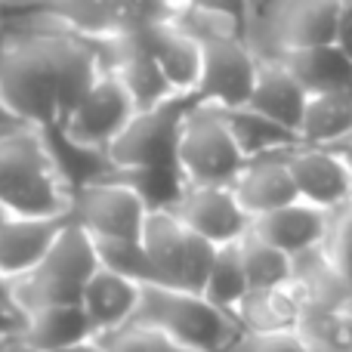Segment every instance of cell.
Segmentation results:
<instances>
[{
    "mask_svg": "<svg viewBox=\"0 0 352 352\" xmlns=\"http://www.w3.org/2000/svg\"><path fill=\"white\" fill-rule=\"evenodd\" d=\"M68 41L72 31L59 25L0 34V96L25 127L56 130L62 124L59 84Z\"/></svg>",
    "mask_w": 352,
    "mask_h": 352,
    "instance_id": "obj_1",
    "label": "cell"
},
{
    "mask_svg": "<svg viewBox=\"0 0 352 352\" xmlns=\"http://www.w3.org/2000/svg\"><path fill=\"white\" fill-rule=\"evenodd\" d=\"M0 204L10 217H56L72 210V192L37 127L0 130Z\"/></svg>",
    "mask_w": 352,
    "mask_h": 352,
    "instance_id": "obj_2",
    "label": "cell"
},
{
    "mask_svg": "<svg viewBox=\"0 0 352 352\" xmlns=\"http://www.w3.org/2000/svg\"><path fill=\"white\" fill-rule=\"evenodd\" d=\"M133 322L152 324L186 352H229L241 334L235 316L213 306L204 294L146 285Z\"/></svg>",
    "mask_w": 352,
    "mask_h": 352,
    "instance_id": "obj_3",
    "label": "cell"
},
{
    "mask_svg": "<svg viewBox=\"0 0 352 352\" xmlns=\"http://www.w3.org/2000/svg\"><path fill=\"white\" fill-rule=\"evenodd\" d=\"M340 0H254L248 43L260 59H278L285 50L334 43Z\"/></svg>",
    "mask_w": 352,
    "mask_h": 352,
    "instance_id": "obj_4",
    "label": "cell"
},
{
    "mask_svg": "<svg viewBox=\"0 0 352 352\" xmlns=\"http://www.w3.org/2000/svg\"><path fill=\"white\" fill-rule=\"evenodd\" d=\"M99 272V256L93 238L72 223L62 238L53 244L43 263L31 275L12 285L19 306L25 312L43 309V306H62V303H80L90 278Z\"/></svg>",
    "mask_w": 352,
    "mask_h": 352,
    "instance_id": "obj_5",
    "label": "cell"
},
{
    "mask_svg": "<svg viewBox=\"0 0 352 352\" xmlns=\"http://www.w3.org/2000/svg\"><path fill=\"white\" fill-rule=\"evenodd\" d=\"M248 164L226 111L195 102L179 136V167L192 186H232Z\"/></svg>",
    "mask_w": 352,
    "mask_h": 352,
    "instance_id": "obj_6",
    "label": "cell"
},
{
    "mask_svg": "<svg viewBox=\"0 0 352 352\" xmlns=\"http://www.w3.org/2000/svg\"><path fill=\"white\" fill-rule=\"evenodd\" d=\"M142 248L155 266L158 285L192 294L204 291L217 244L195 235L176 213H148L142 226Z\"/></svg>",
    "mask_w": 352,
    "mask_h": 352,
    "instance_id": "obj_7",
    "label": "cell"
},
{
    "mask_svg": "<svg viewBox=\"0 0 352 352\" xmlns=\"http://www.w3.org/2000/svg\"><path fill=\"white\" fill-rule=\"evenodd\" d=\"M198 99L192 93L158 102L152 109H140L133 121L124 127V133L109 146V161L118 170L133 167H158V164H179V136L186 115Z\"/></svg>",
    "mask_w": 352,
    "mask_h": 352,
    "instance_id": "obj_8",
    "label": "cell"
},
{
    "mask_svg": "<svg viewBox=\"0 0 352 352\" xmlns=\"http://www.w3.org/2000/svg\"><path fill=\"white\" fill-rule=\"evenodd\" d=\"M146 204L121 179H99L72 192V219L93 241H142Z\"/></svg>",
    "mask_w": 352,
    "mask_h": 352,
    "instance_id": "obj_9",
    "label": "cell"
},
{
    "mask_svg": "<svg viewBox=\"0 0 352 352\" xmlns=\"http://www.w3.org/2000/svg\"><path fill=\"white\" fill-rule=\"evenodd\" d=\"M260 72V56L248 37H210L201 43V78L192 96L217 109L248 105Z\"/></svg>",
    "mask_w": 352,
    "mask_h": 352,
    "instance_id": "obj_10",
    "label": "cell"
},
{
    "mask_svg": "<svg viewBox=\"0 0 352 352\" xmlns=\"http://www.w3.org/2000/svg\"><path fill=\"white\" fill-rule=\"evenodd\" d=\"M136 111L140 109H136L133 96L124 90L121 80H118L115 74L102 72V78L96 80V87L87 93V99L74 109V115L68 118V124L59 130H65V133L72 136L74 142H80V146L109 152V146L124 133V127L133 121Z\"/></svg>",
    "mask_w": 352,
    "mask_h": 352,
    "instance_id": "obj_11",
    "label": "cell"
},
{
    "mask_svg": "<svg viewBox=\"0 0 352 352\" xmlns=\"http://www.w3.org/2000/svg\"><path fill=\"white\" fill-rule=\"evenodd\" d=\"M99 47H102L105 72L121 80L124 90L133 96L136 109H152V105L179 96L170 87V80L164 78L140 28L127 31L121 37H111V41H99Z\"/></svg>",
    "mask_w": 352,
    "mask_h": 352,
    "instance_id": "obj_12",
    "label": "cell"
},
{
    "mask_svg": "<svg viewBox=\"0 0 352 352\" xmlns=\"http://www.w3.org/2000/svg\"><path fill=\"white\" fill-rule=\"evenodd\" d=\"M176 217L210 244H235L250 229V213L241 207L232 186H192L188 182L182 201L176 204Z\"/></svg>",
    "mask_w": 352,
    "mask_h": 352,
    "instance_id": "obj_13",
    "label": "cell"
},
{
    "mask_svg": "<svg viewBox=\"0 0 352 352\" xmlns=\"http://www.w3.org/2000/svg\"><path fill=\"white\" fill-rule=\"evenodd\" d=\"M287 167H291L297 195L309 204L324 210H340L352 195V170L334 146H300L287 148Z\"/></svg>",
    "mask_w": 352,
    "mask_h": 352,
    "instance_id": "obj_14",
    "label": "cell"
},
{
    "mask_svg": "<svg viewBox=\"0 0 352 352\" xmlns=\"http://www.w3.org/2000/svg\"><path fill=\"white\" fill-rule=\"evenodd\" d=\"M22 16H41L87 41H111L136 31L130 0H37Z\"/></svg>",
    "mask_w": 352,
    "mask_h": 352,
    "instance_id": "obj_15",
    "label": "cell"
},
{
    "mask_svg": "<svg viewBox=\"0 0 352 352\" xmlns=\"http://www.w3.org/2000/svg\"><path fill=\"white\" fill-rule=\"evenodd\" d=\"M72 223V210L56 217H10L0 226V275L12 285L31 275Z\"/></svg>",
    "mask_w": 352,
    "mask_h": 352,
    "instance_id": "obj_16",
    "label": "cell"
},
{
    "mask_svg": "<svg viewBox=\"0 0 352 352\" xmlns=\"http://www.w3.org/2000/svg\"><path fill=\"white\" fill-rule=\"evenodd\" d=\"M331 217H334V210H324V207L297 198L291 204L278 207V210L256 217L250 223V229L260 238H266L269 244L281 248L285 254L297 256L312 248H322L331 229Z\"/></svg>",
    "mask_w": 352,
    "mask_h": 352,
    "instance_id": "obj_17",
    "label": "cell"
},
{
    "mask_svg": "<svg viewBox=\"0 0 352 352\" xmlns=\"http://www.w3.org/2000/svg\"><path fill=\"white\" fill-rule=\"evenodd\" d=\"M285 155L287 152L250 158L241 167V173L235 176V182H232V192L238 195V201L250 213V219L263 217L269 210H278V207L300 198Z\"/></svg>",
    "mask_w": 352,
    "mask_h": 352,
    "instance_id": "obj_18",
    "label": "cell"
},
{
    "mask_svg": "<svg viewBox=\"0 0 352 352\" xmlns=\"http://www.w3.org/2000/svg\"><path fill=\"white\" fill-rule=\"evenodd\" d=\"M306 99H309V93L281 62L260 59V72H256V84L248 99V109H254L256 115L269 118V121L281 124V127L294 130L300 136Z\"/></svg>",
    "mask_w": 352,
    "mask_h": 352,
    "instance_id": "obj_19",
    "label": "cell"
},
{
    "mask_svg": "<svg viewBox=\"0 0 352 352\" xmlns=\"http://www.w3.org/2000/svg\"><path fill=\"white\" fill-rule=\"evenodd\" d=\"M140 31L173 90L195 93L198 78H201V43L195 41L188 31H182L173 19H161V22L142 25Z\"/></svg>",
    "mask_w": 352,
    "mask_h": 352,
    "instance_id": "obj_20",
    "label": "cell"
},
{
    "mask_svg": "<svg viewBox=\"0 0 352 352\" xmlns=\"http://www.w3.org/2000/svg\"><path fill=\"white\" fill-rule=\"evenodd\" d=\"M140 300H142V285L99 266V272L90 278L84 297H80V306L90 316L96 334L102 337L133 322Z\"/></svg>",
    "mask_w": 352,
    "mask_h": 352,
    "instance_id": "obj_21",
    "label": "cell"
},
{
    "mask_svg": "<svg viewBox=\"0 0 352 352\" xmlns=\"http://www.w3.org/2000/svg\"><path fill=\"white\" fill-rule=\"evenodd\" d=\"M275 62H281L303 84L306 93L352 90V62L346 59V53L337 43L285 50Z\"/></svg>",
    "mask_w": 352,
    "mask_h": 352,
    "instance_id": "obj_22",
    "label": "cell"
},
{
    "mask_svg": "<svg viewBox=\"0 0 352 352\" xmlns=\"http://www.w3.org/2000/svg\"><path fill=\"white\" fill-rule=\"evenodd\" d=\"M22 334L31 346H37L41 352L68 349V346H78V343L99 337L80 303L43 306V309L28 312V322H25Z\"/></svg>",
    "mask_w": 352,
    "mask_h": 352,
    "instance_id": "obj_23",
    "label": "cell"
},
{
    "mask_svg": "<svg viewBox=\"0 0 352 352\" xmlns=\"http://www.w3.org/2000/svg\"><path fill=\"white\" fill-rule=\"evenodd\" d=\"M303 312V300L294 285L250 291L235 309V322L250 334H269V331H294Z\"/></svg>",
    "mask_w": 352,
    "mask_h": 352,
    "instance_id": "obj_24",
    "label": "cell"
},
{
    "mask_svg": "<svg viewBox=\"0 0 352 352\" xmlns=\"http://www.w3.org/2000/svg\"><path fill=\"white\" fill-rule=\"evenodd\" d=\"M352 136V90L309 93L300 121V142L306 146H337Z\"/></svg>",
    "mask_w": 352,
    "mask_h": 352,
    "instance_id": "obj_25",
    "label": "cell"
},
{
    "mask_svg": "<svg viewBox=\"0 0 352 352\" xmlns=\"http://www.w3.org/2000/svg\"><path fill=\"white\" fill-rule=\"evenodd\" d=\"M115 179L130 186L148 213H173L188 188V179L179 164L158 167H133V170H115Z\"/></svg>",
    "mask_w": 352,
    "mask_h": 352,
    "instance_id": "obj_26",
    "label": "cell"
},
{
    "mask_svg": "<svg viewBox=\"0 0 352 352\" xmlns=\"http://www.w3.org/2000/svg\"><path fill=\"white\" fill-rule=\"evenodd\" d=\"M226 121H229L232 133H235L238 146H241L244 158H260V155L287 152V148L300 146V136L294 130L281 127V124L269 121V118L256 115L254 109L241 105V109H223Z\"/></svg>",
    "mask_w": 352,
    "mask_h": 352,
    "instance_id": "obj_27",
    "label": "cell"
},
{
    "mask_svg": "<svg viewBox=\"0 0 352 352\" xmlns=\"http://www.w3.org/2000/svg\"><path fill=\"white\" fill-rule=\"evenodd\" d=\"M244 260V272H248L250 291H266V287H285L294 281V256L285 254L281 248L269 244L254 229L244 232L238 241Z\"/></svg>",
    "mask_w": 352,
    "mask_h": 352,
    "instance_id": "obj_28",
    "label": "cell"
},
{
    "mask_svg": "<svg viewBox=\"0 0 352 352\" xmlns=\"http://www.w3.org/2000/svg\"><path fill=\"white\" fill-rule=\"evenodd\" d=\"M201 294H204L213 306H219L223 312L235 316V309L241 306V300L250 294V281H248V272H244V260H241V248H238V241L217 248L210 275H207V285H204Z\"/></svg>",
    "mask_w": 352,
    "mask_h": 352,
    "instance_id": "obj_29",
    "label": "cell"
},
{
    "mask_svg": "<svg viewBox=\"0 0 352 352\" xmlns=\"http://www.w3.org/2000/svg\"><path fill=\"white\" fill-rule=\"evenodd\" d=\"M297 334L309 352H352V312L303 303Z\"/></svg>",
    "mask_w": 352,
    "mask_h": 352,
    "instance_id": "obj_30",
    "label": "cell"
},
{
    "mask_svg": "<svg viewBox=\"0 0 352 352\" xmlns=\"http://www.w3.org/2000/svg\"><path fill=\"white\" fill-rule=\"evenodd\" d=\"M93 244H96V256L102 269L124 275V278L136 281L142 287L158 285V275H155V266L148 260L142 241H93Z\"/></svg>",
    "mask_w": 352,
    "mask_h": 352,
    "instance_id": "obj_31",
    "label": "cell"
},
{
    "mask_svg": "<svg viewBox=\"0 0 352 352\" xmlns=\"http://www.w3.org/2000/svg\"><path fill=\"white\" fill-rule=\"evenodd\" d=\"M99 340H102L105 352H186L176 346L164 331L140 322H130L124 328L111 331V334H102Z\"/></svg>",
    "mask_w": 352,
    "mask_h": 352,
    "instance_id": "obj_32",
    "label": "cell"
},
{
    "mask_svg": "<svg viewBox=\"0 0 352 352\" xmlns=\"http://www.w3.org/2000/svg\"><path fill=\"white\" fill-rule=\"evenodd\" d=\"M322 250L331 260V266L340 272V278L352 287V210H349V204H343L340 210H334Z\"/></svg>",
    "mask_w": 352,
    "mask_h": 352,
    "instance_id": "obj_33",
    "label": "cell"
},
{
    "mask_svg": "<svg viewBox=\"0 0 352 352\" xmlns=\"http://www.w3.org/2000/svg\"><path fill=\"white\" fill-rule=\"evenodd\" d=\"M229 352H309V346L303 343V337L294 331H269V334H250L241 331L235 337V343L229 346Z\"/></svg>",
    "mask_w": 352,
    "mask_h": 352,
    "instance_id": "obj_34",
    "label": "cell"
},
{
    "mask_svg": "<svg viewBox=\"0 0 352 352\" xmlns=\"http://www.w3.org/2000/svg\"><path fill=\"white\" fill-rule=\"evenodd\" d=\"M25 322H28V312L19 306L16 294H12V281L0 275V337L22 334Z\"/></svg>",
    "mask_w": 352,
    "mask_h": 352,
    "instance_id": "obj_35",
    "label": "cell"
},
{
    "mask_svg": "<svg viewBox=\"0 0 352 352\" xmlns=\"http://www.w3.org/2000/svg\"><path fill=\"white\" fill-rule=\"evenodd\" d=\"M334 43L346 53V59L352 62V6H343L340 10V19H337V34H334Z\"/></svg>",
    "mask_w": 352,
    "mask_h": 352,
    "instance_id": "obj_36",
    "label": "cell"
},
{
    "mask_svg": "<svg viewBox=\"0 0 352 352\" xmlns=\"http://www.w3.org/2000/svg\"><path fill=\"white\" fill-rule=\"evenodd\" d=\"M0 352H41V349L31 346V343L25 340V334H10L0 340Z\"/></svg>",
    "mask_w": 352,
    "mask_h": 352,
    "instance_id": "obj_37",
    "label": "cell"
},
{
    "mask_svg": "<svg viewBox=\"0 0 352 352\" xmlns=\"http://www.w3.org/2000/svg\"><path fill=\"white\" fill-rule=\"evenodd\" d=\"M56 352H105V346L99 337H93V340H87V343H78V346H68V349H56Z\"/></svg>",
    "mask_w": 352,
    "mask_h": 352,
    "instance_id": "obj_38",
    "label": "cell"
},
{
    "mask_svg": "<svg viewBox=\"0 0 352 352\" xmlns=\"http://www.w3.org/2000/svg\"><path fill=\"white\" fill-rule=\"evenodd\" d=\"M19 124H22V121H19V118L12 115L10 109H6L3 96H0V127H19Z\"/></svg>",
    "mask_w": 352,
    "mask_h": 352,
    "instance_id": "obj_39",
    "label": "cell"
},
{
    "mask_svg": "<svg viewBox=\"0 0 352 352\" xmlns=\"http://www.w3.org/2000/svg\"><path fill=\"white\" fill-rule=\"evenodd\" d=\"M334 148L343 155V161H346V164H349V170H352V136H346V140H343V142H337Z\"/></svg>",
    "mask_w": 352,
    "mask_h": 352,
    "instance_id": "obj_40",
    "label": "cell"
},
{
    "mask_svg": "<svg viewBox=\"0 0 352 352\" xmlns=\"http://www.w3.org/2000/svg\"><path fill=\"white\" fill-rule=\"evenodd\" d=\"M6 219H10V213H6V207H3V204H0V226H3V223H6Z\"/></svg>",
    "mask_w": 352,
    "mask_h": 352,
    "instance_id": "obj_41",
    "label": "cell"
},
{
    "mask_svg": "<svg viewBox=\"0 0 352 352\" xmlns=\"http://www.w3.org/2000/svg\"><path fill=\"white\" fill-rule=\"evenodd\" d=\"M0 34H3V3H0Z\"/></svg>",
    "mask_w": 352,
    "mask_h": 352,
    "instance_id": "obj_42",
    "label": "cell"
},
{
    "mask_svg": "<svg viewBox=\"0 0 352 352\" xmlns=\"http://www.w3.org/2000/svg\"><path fill=\"white\" fill-rule=\"evenodd\" d=\"M340 3H343V6H352V0H340Z\"/></svg>",
    "mask_w": 352,
    "mask_h": 352,
    "instance_id": "obj_43",
    "label": "cell"
},
{
    "mask_svg": "<svg viewBox=\"0 0 352 352\" xmlns=\"http://www.w3.org/2000/svg\"><path fill=\"white\" fill-rule=\"evenodd\" d=\"M346 204H349V210H352V195H349V201H346Z\"/></svg>",
    "mask_w": 352,
    "mask_h": 352,
    "instance_id": "obj_44",
    "label": "cell"
},
{
    "mask_svg": "<svg viewBox=\"0 0 352 352\" xmlns=\"http://www.w3.org/2000/svg\"><path fill=\"white\" fill-rule=\"evenodd\" d=\"M19 127H22V124H19ZM0 130H10V127H0Z\"/></svg>",
    "mask_w": 352,
    "mask_h": 352,
    "instance_id": "obj_45",
    "label": "cell"
},
{
    "mask_svg": "<svg viewBox=\"0 0 352 352\" xmlns=\"http://www.w3.org/2000/svg\"><path fill=\"white\" fill-rule=\"evenodd\" d=\"M349 312H352V306H349Z\"/></svg>",
    "mask_w": 352,
    "mask_h": 352,
    "instance_id": "obj_46",
    "label": "cell"
},
{
    "mask_svg": "<svg viewBox=\"0 0 352 352\" xmlns=\"http://www.w3.org/2000/svg\"><path fill=\"white\" fill-rule=\"evenodd\" d=\"M0 340H3V337H0Z\"/></svg>",
    "mask_w": 352,
    "mask_h": 352,
    "instance_id": "obj_47",
    "label": "cell"
}]
</instances>
